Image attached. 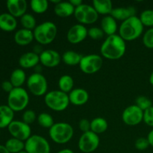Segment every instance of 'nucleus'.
<instances>
[{
  "label": "nucleus",
  "mask_w": 153,
  "mask_h": 153,
  "mask_svg": "<svg viewBox=\"0 0 153 153\" xmlns=\"http://www.w3.org/2000/svg\"><path fill=\"white\" fill-rule=\"evenodd\" d=\"M82 57L83 56L79 52L69 50L63 53L61 56V61L68 66H76L79 65Z\"/></svg>",
  "instance_id": "nucleus-26"
},
{
  "label": "nucleus",
  "mask_w": 153,
  "mask_h": 153,
  "mask_svg": "<svg viewBox=\"0 0 153 153\" xmlns=\"http://www.w3.org/2000/svg\"><path fill=\"white\" fill-rule=\"evenodd\" d=\"M27 81L26 74L21 68L13 70L10 76V82L14 88H22V85Z\"/></svg>",
  "instance_id": "nucleus-27"
},
{
  "label": "nucleus",
  "mask_w": 153,
  "mask_h": 153,
  "mask_svg": "<svg viewBox=\"0 0 153 153\" xmlns=\"http://www.w3.org/2000/svg\"><path fill=\"white\" fill-rule=\"evenodd\" d=\"M88 28L82 24H76L70 27L67 34V39L71 44H79L88 37Z\"/></svg>",
  "instance_id": "nucleus-14"
},
{
  "label": "nucleus",
  "mask_w": 153,
  "mask_h": 153,
  "mask_svg": "<svg viewBox=\"0 0 153 153\" xmlns=\"http://www.w3.org/2000/svg\"><path fill=\"white\" fill-rule=\"evenodd\" d=\"M150 146L147 137H139L134 143V147L139 151H144Z\"/></svg>",
  "instance_id": "nucleus-39"
},
{
  "label": "nucleus",
  "mask_w": 153,
  "mask_h": 153,
  "mask_svg": "<svg viewBox=\"0 0 153 153\" xmlns=\"http://www.w3.org/2000/svg\"><path fill=\"white\" fill-rule=\"evenodd\" d=\"M19 153H27V152L25 150H23V151H22V152H19Z\"/></svg>",
  "instance_id": "nucleus-48"
},
{
  "label": "nucleus",
  "mask_w": 153,
  "mask_h": 153,
  "mask_svg": "<svg viewBox=\"0 0 153 153\" xmlns=\"http://www.w3.org/2000/svg\"><path fill=\"white\" fill-rule=\"evenodd\" d=\"M0 135H1V131H0Z\"/></svg>",
  "instance_id": "nucleus-49"
},
{
  "label": "nucleus",
  "mask_w": 153,
  "mask_h": 153,
  "mask_svg": "<svg viewBox=\"0 0 153 153\" xmlns=\"http://www.w3.org/2000/svg\"><path fill=\"white\" fill-rule=\"evenodd\" d=\"M57 153H74V152L70 149H61V150L58 151Z\"/></svg>",
  "instance_id": "nucleus-46"
},
{
  "label": "nucleus",
  "mask_w": 153,
  "mask_h": 153,
  "mask_svg": "<svg viewBox=\"0 0 153 153\" xmlns=\"http://www.w3.org/2000/svg\"><path fill=\"white\" fill-rule=\"evenodd\" d=\"M25 150L27 153H50L51 147L45 137L34 134L25 142Z\"/></svg>",
  "instance_id": "nucleus-9"
},
{
  "label": "nucleus",
  "mask_w": 153,
  "mask_h": 153,
  "mask_svg": "<svg viewBox=\"0 0 153 153\" xmlns=\"http://www.w3.org/2000/svg\"><path fill=\"white\" fill-rule=\"evenodd\" d=\"M74 80L70 75H64L58 80V88L60 91L66 94H70L73 90Z\"/></svg>",
  "instance_id": "nucleus-30"
},
{
  "label": "nucleus",
  "mask_w": 153,
  "mask_h": 153,
  "mask_svg": "<svg viewBox=\"0 0 153 153\" xmlns=\"http://www.w3.org/2000/svg\"><path fill=\"white\" fill-rule=\"evenodd\" d=\"M79 129L82 131V133L88 132L91 131V121L88 119H82L79 123Z\"/></svg>",
  "instance_id": "nucleus-41"
},
{
  "label": "nucleus",
  "mask_w": 153,
  "mask_h": 153,
  "mask_svg": "<svg viewBox=\"0 0 153 153\" xmlns=\"http://www.w3.org/2000/svg\"><path fill=\"white\" fill-rule=\"evenodd\" d=\"M20 23L23 28L31 31H34L37 26V21L32 14L25 13L22 17H20Z\"/></svg>",
  "instance_id": "nucleus-33"
},
{
  "label": "nucleus",
  "mask_w": 153,
  "mask_h": 153,
  "mask_svg": "<svg viewBox=\"0 0 153 153\" xmlns=\"http://www.w3.org/2000/svg\"><path fill=\"white\" fill-rule=\"evenodd\" d=\"M37 117L36 115V113L33 110L25 111L22 116V121L28 125L33 123L37 120Z\"/></svg>",
  "instance_id": "nucleus-38"
},
{
  "label": "nucleus",
  "mask_w": 153,
  "mask_h": 153,
  "mask_svg": "<svg viewBox=\"0 0 153 153\" xmlns=\"http://www.w3.org/2000/svg\"><path fill=\"white\" fill-rule=\"evenodd\" d=\"M139 19L143 26L153 28V10L152 9H147L142 11Z\"/></svg>",
  "instance_id": "nucleus-34"
},
{
  "label": "nucleus",
  "mask_w": 153,
  "mask_h": 153,
  "mask_svg": "<svg viewBox=\"0 0 153 153\" xmlns=\"http://www.w3.org/2000/svg\"><path fill=\"white\" fill-rule=\"evenodd\" d=\"M1 88H2L3 91H4V92H7V93H10V91H12V90L14 88V87L13 86V85L11 84V82H10V80L9 81H4V82L1 83Z\"/></svg>",
  "instance_id": "nucleus-42"
},
{
  "label": "nucleus",
  "mask_w": 153,
  "mask_h": 153,
  "mask_svg": "<svg viewBox=\"0 0 153 153\" xmlns=\"http://www.w3.org/2000/svg\"><path fill=\"white\" fill-rule=\"evenodd\" d=\"M74 130L73 126L67 123H55L49 129V135L51 140L55 143L64 144L73 138Z\"/></svg>",
  "instance_id": "nucleus-4"
},
{
  "label": "nucleus",
  "mask_w": 153,
  "mask_h": 153,
  "mask_svg": "<svg viewBox=\"0 0 153 153\" xmlns=\"http://www.w3.org/2000/svg\"><path fill=\"white\" fill-rule=\"evenodd\" d=\"M92 6L99 15H110L113 10V4L111 0H94Z\"/></svg>",
  "instance_id": "nucleus-25"
},
{
  "label": "nucleus",
  "mask_w": 153,
  "mask_h": 153,
  "mask_svg": "<svg viewBox=\"0 0 153 153\" xmlns=\"http://www.w3.org/2000/svg\"><path fill=\"white\" fill-rule=\"evenodd\" d=\"M68 96L70 102L76 106L84 105L89 100V94L83 88H75Z\"/></svg>",
  "instance_id": "nucleus-17"
},
{
  "label": "nucleus",
  "mask_w": 153,
  "mask_h": 153,
  "mask_svg": "<svg viewBox=\"0 0 153 153\" xmlns=\"http://www.w3.org/2000/svg\"><path fill=\"white\" fill-rule=\"evenodd\" d=\"M33 33L34 40L37 43L41 45H48L55 40L58 34V28L54 22L46 21L37 25Z\"/></svg>",
  "instance_id": "nucleus-3"
},
{
  "label": "nucleus",
  "mask_w": 153,
  "mask_h": 153,
  "mask_svg": "<svg viewBox=\"0 0 153 153\" xmlns=\"http://www.w3.org/2000/svg\"><path fill=\"white\" fill-rule=\"evenodd\" d=\"M0 153H10L5 148L4 145H0Z\"/></svg>",
  "instance_id": "nucleus-45"
},
{
  "label": "nucleus",
  "mask_w": 153,
  "mask_h": 153,
  "mask_svg": "<svg viewBox=\"0 0 153 153\" xmlns=\"http://www.w3.org/2000/svg\"><path fill=\"white\" fill-rule=\"evenodd\" d=\"M74 16L79 24L85 25L97 22L99 18V14L92 5L83 3L82 5L76 7Z\"/></svg>",
  "instance_id": "nucleus-8"
},
{
  "label": "nucleus",
  "mask_w": 153,
  "mask_h": 153,
  "mask_svg": "<svg viewBox=\"0 0 153 153\" xmlns=\"http://www.w3.org/2000/svg\"><path fill=\"white\" fill-rule=\"evenodd\" d=\"M149 83L151 84V85L153 86V71L152 72V73H151L150 76H149Z\"/></svg>",
  "instance_id": "nucleus-47"
},
{
  "label": "nucleus",
  "mask_w": 153,
  "mask_h": 153,
  "mask_svg": "<svg viewBox=\"0 0 153 153\" xmlns=\"http://www.w3.org/2000/svg\"><path fill=\"white\" fill-rule=\"evenodd\" d=\"M8 13L15 18L22 17L26 13L28 8V3L25 0H7L6 1Z\"/></svg>",
  "instance_id": "nucleus-16"
},
{
  "label": "nucleus",
  "mask_w": 153,
  "mask_h": 153,
  "mask_svg": "<svg viewBox=\"0 0 153 153\" xmlns=\"http://www.w3.org/2000/svg\"><path fill=\"white\" fill-rule=\"evenodd\" d=\"M136 10L134 7H117L114 8L111 13V16H113L117 21H123L129 19L131 16H136Z\"/></svg>",
  "instance_id": "nucleus-21"
},
{
  "label": "nucleus",
  "mask_w": 153,
  "mask_h": 153,
  "mask_svg": "<svg viewBox=\"0 0 153 153\" xmlns=\"http://www.w3.org/2000/svg\"><path fill=\"white\" fill-rule=\"evenodd\" d=\"M40 63L48 68H54L59 65L61 56L57 51L53 49H46L39 54Z\"/></svg>",
  "instance_id": "nucleus-15"
},
{
  "label": "nucleus",
  "mask_w": 153,
  "mask_h": 153,
  "mask_svg": "<svg viewBox=\"0 0 153 153\" xmlns=\"http://www.w3.org/2000/svg\"><path fill=\"white\" fill-rule=\"evenodd\" d=\"M143 122L153 128V105L143 112Z\"/></svg>",
  "instance_id": "nucleus-40"
},
{
  "label": "nucleus",
  "mask_w": 153,
  "mask_h": 153,
  "mask_svg": "<svg viewBox=\"0 0 153 153\" xmlns=\"http://www.w3.org/2000/svg\"><path fill=\"white\" fill-rule=\"evenodd\" d=\"M4 146L10 153H19L25 150V142L19 139L11 137L7 140Z\"/></svg>",
  "instance_id": "nucleus-29"
},
{
  "label": "nucleus",
  "mask_w": 153,
  "mask_h": 153,
  "mask_svg": "<svg viewBox=\"0 0 153 153\" xmlns=\"http://www.w3.org/2000/svg\"><path fill=\"white\" fill-rule=\"evenodd\" d=\"M44 102L49 109L57 112L66 110L70 103L68 94L60 90L48 92L44 96Z\"/></svg>",
  "instance_id": "nucleus-5"
},
{
  "label": "nucleus",
  "mask_w": 153,
  "mask_h": 153,
  "mask_svg": "<svg viewBox=\"0 0 153 153\" xmlns=\"http://www.w3.org/2000/svg\"><path fill=\"white\" fill-rule=\"evenodd\" d=\"M29 95L23 88H14L7 96V105L13 111L25 110L29 103Z\"/></svg>",
  "instance_id": "nucleus-6"
},
{
  "label": "nucleus",
  "mask_w": 153,
  "mask_h": 153,
  "mask_svg": "<svg viewBox=\"0 0 153 153\" xmlns=\"http://www.w3.org/2000/svg\"><path fill=\"white\" fill-rule=\"evenodd\" d=\"M70 1V4H71L72 5L75 7H79V6L82 5V4H83V2H82V0H70V1Z\"/></svg>",
  "instance_id": "nucleus-43"
},
{
  "label": "nucleus",
  "mask_w": 153,
  "mask_h": 153,
  "mask_svg": "<svg viewBox=\"0 0 153 153\" xmlns=\"http://www.w3.org/2000/svg\"><path fill=\"white\" fill-rule=\"evenodd\" d=\"M108 128V123L105 118L96 117L91 121V131L97 134L105 132Z\"/></svg>",
  "instance_id": "nucleus-28"
},
{
  "label": "nucleus",
  "mask_w": 153,
  "mask_h": 153,
  "mask_svg": "<svg viewBox=\"0 0 153 153\" xmlns=\"http://www.w3.org/2000/svg\"><path fill=\"white\" fill-rule=\"evenodd\" d=\"M103 60L100 55L91 54L82 57L79 64V68L84 73L92 75L101 70Z\"/></svg>",
  "instance_id": "nucleus-10"
},
{
  "label": "nucleus",
  "mask_w": 153,
  "mask_h": 153,
  "mask_svg": "<svg viewBox=\"0 0 153 153\" xmlns=\"http://www.w3.org/2000/svg\"><path fill=\"white\" fill-rule=\"evenodd\" d=\"M143 28L144 26L138 16H131L120 24L119 27V35L125 41H132L141 36Z\"/></svg>",
  "instance_id": "nucleus-2"
},
{
  "label": "nucleus",
  "mask_w": 153,
  "mask_h": 153,
  "mask_svg": "<svg viewBox=\"0 0 153 153\" xmlns=\"http://www.w3.org/2000/svg\"><path fill=\"white\" fill-rule=\"evenodd\" d=\"M17 27L16 18L12 16L8 12L0 13V29L4 31H14Z\"/></svg>",
  "instance_id": "nucleus-19"
},
{
  "label": "nucleus",
  "mask_w": 153,
  "mask_h": 153,
  "mask_svg": "<svg viewBox=\"0 0 153 153\" xmlns=\"http://www.w3.org/2000/svg\"><path fill=\"white\" fill-rule=\"evenodd\" d=\"M126 51V41L117 34L108 36L100 47L102 56L108 60L120 59L125 55Z\"/></svg>",
  "instance_id": "nucleus-1"
},
{
  "label": "nucleus",
  "mask_w": 153,
  "mask_h": 153,
  "mask_svg": "<svg viewBox=\"0 0 153 153\" xmlns=\"http://www.w3.org/2000/svg\"><path fill=\"white\" fill-rule=\"evenodd\" d=\"M143 43L148 49H153V28H150L143 36Z\"/></svg>",
  "instance_id": "nucleus-37"
},
{
  "label": "nucleus",
  "mask_w": 153,
  "mask_h": 153,
  "mask_svg": "<svg viewBox=\"0 0 153 153\" xmlns=\"http://www.w3.org/2000/svg\"><path fill=\"white\" fill-rule=\"evenodd\" d=\"M104 31L99 27H91L88 30V36L93 40H100L104 37Z\"/></svg>",
  "instance_id": "nucleus-36"
},
{
  "label": "nucleus",
  "mask_w": 153,
  "mask_h": 153,
  "mask_svg": "<svg viewBox=\"0 0 153 153\" xmlns=\"http://www.w3.org/2000/svg\"><path fill=\"white\" fill-rule=\"evenodd\" d=\"M26 85L28 91L34 96L41 97L47 94V80L41 73H34L31 74L27 79Z\"/></svg>",
  "instance_id": "nucleus-7"
},
{
  "label": "nucleus",
  "mask_w": 153,
  "mask_h": 153,
  "mask_svg": "<svg viewBox=\"0 0 153 153\" xmlns=\"http://www.w3.org/2000/svg\"><path fill=\"white\" fill-rule=\"evenodd\" d=\"M100 143V139L98 134L90 131L82 133L78 142V146L83 153H91L98 149Z\"/></svg>",
  "instance_id": "nucleus-11"
},
{
  "label": "nucleus",
  "mask_w": 153,
  "mask_h": 153,
  "mask_svg": "<svg viewBox=\"0 0 153 153\" xmlns=\"http://www.w3.org/2000/svg\"><path fill=\"white\" fill-rule=\"evenodd\" d=\"M101 28L108 36L116 34L118 29L117 20L111 15L105 16L101 20Z\"/></svg>",
  "instance_id": "nucleus-23"
},
{
  "label": "nucleus",
  "mask_w": 153,
  "mask_h": 153,
  "mask_svg": "<svg viewBox=\"0 0 153 153\" xmlns=\"http://www.w3.org/2000/svg\"><path fill=\"white\" fill-rule=\"evenodd\" d=\"M135 105L143 112L152 106V102L148 97L140 96L135 100Z\"/></svg>",
  "instance_id": "nucleus-35"
},
{
  "label": "nucleus",
  "mask_w": 153,
  "mask_h": 153,
  "mask_svg": "<svg viewBox=\"0 0 153 153\" xmlns=\"http://www.w3.org/2000/svg\"><path fill=\"white\" fill-rule=\"evenodd\" d=\"M147 139L149 140V145L153 147V129L151 130L147 135Z\"/></svg>",
  "instance_id": "nucleus-44"
},
{
  "label": "nucleus",
  "mask_w": 153,
  "mask_h": 153,
  "mask_svg": "<svg viewBox=\"0 0 153 153\" xmlns=\"http://www.w3.org/2000/svg\"><path fill=\"white\" fill-rule=\"evenodd\" d=\"M14 111L7 105H0V128L8 127L14 120Z\"/></svg>",
  "instance_id": "nucleus-22"
},
{
  "label": "nucleus",
  "mask_w": 153,
  "mask_h": 153,
  "mask_svg": "<svg viewBox=\"0 0 153 153\" xmlns=\"http://www.w3.org/2000/svg\"><path fill=\"white\" fill-rule=\"evenodd\" d=\"M37 121L40 126L45 128H49V129H50L52 126L55 123L53 117L46 112L40 113L37 116Z\"/></svg>",
  "instance_id": "nucleus-32"
},
{
  "label": "nucleus",
  "mask_w": 153,
  "mask_h": 153,
  "mask_svg": "<svg viewBox=\"0 0 153 153\" xmlns=\"http://www.w3.org/2000/svg\"><path fill=\"white\" fill-rule=\"evenodd\" d=\"M75 9L70 1H61L54 7V12L58 17L67 18L74 15Z\"/></svg>",
  "instance_id": "nucleus-24"
},
{
  "label": "nucleus",
  "mask_w": 153,
  "mask_h": 153,
  "mask_svg": "<svg viewBox=\"0 0 153 153\" xmlns=\"http://www.w3.org/2000/svg\"><path fill=\"white\" fill-rule=\"evenodd\" d=\"M122 120L126 125L135 126L143 120V111L136 105H131L123 111Z\"/></svg>",
  "instance_id": "nucleus-13"
},
{
  "label": "nucleus",
  "mask_w": 153,
  "mask_h": 153,
  "mask_svg": "<svg viewBox=\"0 0 153 153\" xmlns=\"http://www.w3.org/2000/svg\"><path fill=\"white\" fill-rule=\"evenodd\" d=\"M9 133L13 137L25 142L31 136V128L22 120H13L7 127Z\"/></svg>",
  "instance_id": "nucleus-12"
},
{
  "label": "nucleus",
  "mask_w": 153,
  "mask_h": 153,
  "mask_svg": "<svg viewBox=\"0 0 153 153\" xmlns=\"http://www.w3.org/2000/svg\"><path fill=\"white\" fill-rule=\"evenodd\" d=\"M13 39L16 44L19 46H27L34 40V33L33 31L22 28L15 32Z\"/></svg>",
  "instance_id": "nucleus-20"
},
{
  "label": "nucleus",
  "mask_w": 153,
  "mask_h": 153,
  "mask_svg": "<svg viewBox=\"0 0 153 153\" xmlns=\"http://www.w3.org/2000/svg\"><path fill=\"white\" fill-rule=\"evenodd\" d=\"M30 7L33 12L37 14H41L46 12L49 8V1L47 0H31Z\"/></svg>",
  "instance_id": "nucleus-31"
},
{
  "label": "nucleus",
  "mask_w": 153,
  "mask_h": 153,
  "mask_svg": "<svg viewBox=\"0 0 153 153\" xmlns=\"http://www.w3.org/2000/svg\"><path fill=\"white\" fill-rule=\"evenodd\" d=\"M40 63V56L34 52H27L19 58V64L22 68L30 69L36 67Z\"/></svg>",
  "instance_id": "nucleus-18"
}]
</instances>
